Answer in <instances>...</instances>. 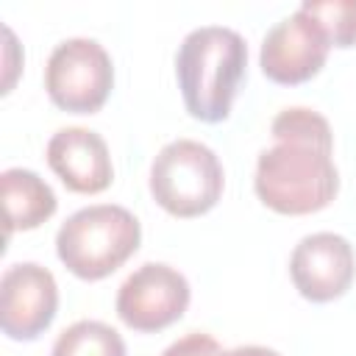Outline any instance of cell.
<instances>
[{
	"label": "cell",
	"instance_id": "3957f363",
	"mask_svg": "<svg viewBox=\"0 0 356 356\" xmlns=\"http://www.w3.org/2000/svg\"><path fill=\"white\" fill-rule=\"evenodd\" d=\"M142 242L139 220L114 203H97L70 214L56 234V253L61 264L83 278L100 281L122 267Z\"/></svg>",
	"mask_w": 356,
	"mask_h": 356
},
{
	"label": "cell",
	"instance_id": "9a60e30c",
	"mask_svg": "<svg viewBox=\"0 0 356 356\" xmlns=\"http://www.w3.org/2000/svg\"><path fill=\"white\" fill-rule=\"evenodd\" d=\"M220 356H281V353L273 348H264V345H239V348L222 350Z\"/></svg>",
	"mask_w": 356,
	"mask_h": 356
},
{
	"label": "cell",
	"instance_id": "5b68a950",
	"mask_svg": "<svg viewBox=\"0 0 356 356\" xmlns=\"http://www.w3.org/2000/svg\"><path fill=\"white\" fill-rule=\"evenodd\" d=\"M114 86V64L97 39L72 36L53 47L44 67V89L50 100L72 114L97 111Z\"/></svg>",
	"mask_w": 356,
	"mask_h": 356
},
{
	"label": "cell",
	"instance_id": "6da1fadb",
	"mask_svg": "<svg viewBox=\"0 0 356 356\" xmlns=\"http://www.w3.org/2000/svg\"><path fill=\"white\" fill-rule=\"evenodd\" d=\"M275 145L259 153L253 189L278 214H312L339 192L334 167V134L323 114L289 106L273 117Z\"/></svg>",
	"mask_w": 356,
	"mask_h": 356
},
{
	"label": "cell",
	"instance_id": "8fae6325",
	"mask_svg": "<svg viewBox=\"0 0 356 356\" xmlns=\"http://www.w3.org/2000/svg\"><path fill=\"white\" fill-rule=\"evenodd\" d=\"M0 192H3V209H6V231H31L39 228L44 220L56 214V192L44 178H39L33 170L8 167L0 175Z\"/></svg>",
	"mask_w": 356,
	"mask_h": 356
},
{
	"label": "cell",
	"instance_id": "9c48e42d",
	"mask_svg": "<svg viewBox=\"0 0 356 356\" xmlns=\"http://www.w3.org/2000/svg\"><path fill=\"white\" fill-rule=\"evenodd\" d=\"M289 275L295 289L312 303H328L342 298L356 275L353 245L334 234L317 231L303 236L289 256Z\"/></svg>",
	"mask_w": 356,
	"mask_h": 356
},
{
	"label": "cell",
	"instance_id": "ba28073f",
	"mask_svg": "<svg viewBox=\"0 0 356 356\" xmlns=\"http://www.w3.org/2000/svg\"><path fill=\"white\" fill-rule=\"evenodd\" d=\"M328 50H331V44H328L323 28L306 11L298 8L289 17L278 19L264 33L259 64L270 81L295 86V83L314 78L323 70Z\"/></svg>",
	"mask_w": 356,
	"mask_h": 356
},
{
	"label": "cell",
	"instance_id": "4fadbf2b",
	"mask_svg": "<svg viewBox=\"0 0 356 356\" xmlns=\"http://www.w3.org/2000/svg\"><path fill=\"white\" fill-rule=\"evenodd\" d=\"M300 11L323 28L331 47L356 44V0H303Z\"/></svg>",
	"mask_w": 356,
	"mask_h": 356
},
{
	"label": "cell",
	"instance_id": "7c38bea8",
	"mask_svg": "<svg viewBox=\"0 0 356 356\" xmlns=\"http://www.w3.org/2000/svg\"><path fill=\"white\" fill-rule=\"evenodd\" d=\"M50 356H128L122 337L100 320H78L64 328Z\"/></svg>",
	"mask_w": 356,
	"mask_h": 356
},
{
	"label": "cell",
	"instance_id": "8992f818",
	"mask_svg": "<svg viewBox=\"0 0 356 356\" xmlns=\"http://www.w3.org/2000/svg\"><path fill=\"white\" fill-rule=\"evenodd\" d=\"M189 298L192 289L184 273L161 261H147L120 284L117 314L128 328L150 334L181 320Z\"/></svg>",
	"mask_w": 356,
	"mask_h": 356
},
{
	"label": "cell",
	"instance_id": "277c9868",
	"mask_svg": "<svg viewBox=\"0 0 356 356\" xmlns=\"http://www.w3.org/2000/svg\"><path fill=\"white\" fill-rule=\"evenodd\" d=\"M225 172L217 153L197 139L167 142L150 164V195L172 217H200L222 195Z\"/></svg>",
	"mask_w": 356,
	"mask_h": 356
},
{
	"label": "cell",
	"instance_id": "30bf717a",
	"mask_svg": "<svg viewBox=\"0 0 356 356\" xmlns=\"http://www.w3.org/2000/svg\"><path fill=\"white\" fill-rule=\"evenodd\" d=\"M47 164L70 192L97 195L108 189L114 178L111 153L97 131L72 125L61 128L47 142Z\"/></svg>",
	"mask_w": 356,
	"mask_h": 356
},
{
	"label": "cell",
	"instance_id": "7a4b0ae2",
	"mask_svg": "<svg viewBox=\"0 0 356 356\" xmlns=\"http://www.w3.org/2000/svg\"><path fill=\"white\" fill-rule=\"evenodd\" d=\"M245 67L248 44L234 28L200 25L189 31L175 56V75L186 111L200 122H222L231 114Z\"/></svg>",
	"mask_w": 356,
	"mask_h": 356
},
{
	"label": "cell",
	"instance_id": "52a82bcc",
	"mask_svg": "<svg viewBox=\"0 0 356 356\" xmlns=\"http://www.w3.org/2000/svg\"><path fill=\"white\" fill-rule=\"evenodd\" d=\"M58 309V284L36 261L11 264L0 278V325L8 339L31 342L42 337Z\"/></svg>",
	"mask_w": 356,
	"mask_h": 356
},
{
	"label": "cell",
	"instance_id": "5bb4252c",
	"mask_svg": "<svg viewBox=\"0 0 356 356\" xmlns=\"http://www.w3.org/2000/svg\"><path fill=\"white\" fill-rule=\"evenodd\" d=\"M220 353H222L220 342L203 331H192L161 350V356H220Z\"/></svg>",
	"mask_w": 356,
	"mask_h": 356
}]
</instances>
